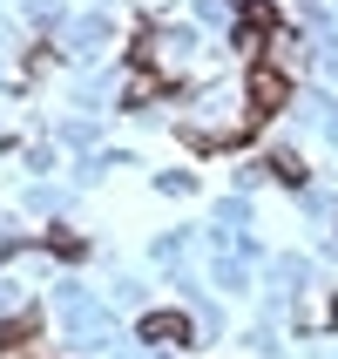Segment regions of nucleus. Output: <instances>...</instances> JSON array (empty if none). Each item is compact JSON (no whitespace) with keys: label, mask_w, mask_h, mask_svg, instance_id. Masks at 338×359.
Returning a JSON list of instances; mask_svg holds the SVG:
<instances>
[{"label":"nucleus","mask_w":338,"mask_h":359,"mask_svg":"<svg viewBox=\"0 0 338 359\" xmlns=\"http://www.w3.org/2000/svg\"><path fill=\"white\" fill-rule=\"evenodd\" d=\"M284 102H291V75H284V68H271V61H258V68H251V116H278Z\"/></svg>","instance_id":"1"},{"label":"nucleus","mask_w":338,"mask_h":359,"mask_svg":"<svg viewBox=\"0 0 338 359\" xmlns=\"http://www.w3.org/2000/svg\"><path fill=\"white\" fill-rule=\"evenodd\" d=\"M142 339H190V319L183 312H149L142 319Z\"/></svg>","instance_id":"2"},{"label":"nucleus","mask_w":338,"mask_h":359,"mask_svg":"<svg viewBox=\"0 0 338 359\" xmlns=\"http://www.w3.org/2000/svg\"><path fill=\"white\" fill-rule=\"evenodd\" d=\"M237 7H244V27H251V41L278 27V7H271V0H237Z\"/></svg>","instance_id":"3"},{"label":"nucleus","mask_w":338,"mask_h":359,"mask_svg":"<svg viewBox=\"0 0 338 359\" xmlns=\"http://www.w3.org/2000/svg\"><path fill=\"white\" fill-rule=\"evenodd\" d=\"M41 332V319H14V325H0V346H27Z\"/></svg>","instance_id":"4"},{"label":"nucleus","mask_w":338,"mask_h":359,"mask_svg":"<svg viewBox=\"0 0 338 359\" xmlns=\"http://www.w3.org/2000/svg\"><path fill=\"white\" fill-rule=\"evenodd\" d=\"M271 170H278L284 183H304V163H298V156H278V163H271Z\"/></svg>","instance_id":"5"}]
</instances>
